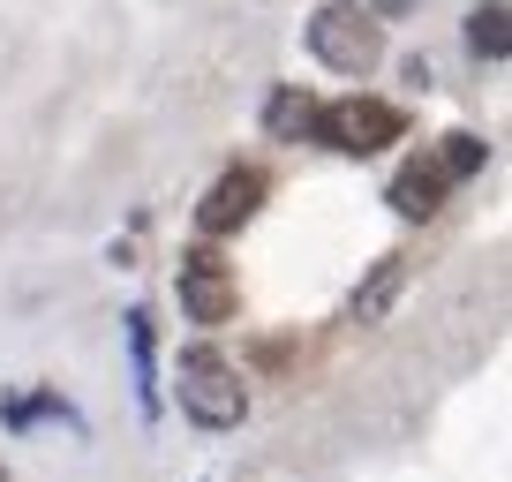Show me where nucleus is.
Segmentation results:
<instances>
[{
	"instance_id": "nucleus-1",
	"label": "nucleus",
	"mask_w": 512,
	"mask_h": 482,
	"mask_svg": "<svg viewBox=\"0 0 512 482\" xmlns=\"http://www.w3.org/2000/svg\"><path fill=\"white\" fill-rule=\"evenodd\" d=\"M174 392H181V415H189L196 430H234V422L249 415V385H241V370L219 347H181Z\"/></svg>"
},
{
	"instance_id": "nucleus-2",
	"label": "nucleus",
	"mask_w": 512,
	"mask_h": 482,
	"mask_svg": "<svg viewBox=\"0 0 512 482\" xmlns=\"http://www.w3.org/2000/svg\"><path fill=\"white\" fill-rule=\"evenodd\" d=\"M302 38H309V61L332 68V76H347V83H362L369 68L384 61V31L369 23L362 0H324L317 16H309Z\"/></svg>"
},
{
	"instance_id": "nucleus-3",
	"label": "nucleus",
	"mask_w": 512,
	"mask_h": 482,
	"mask_svg": "<svg viewBox=\"0 0 512 482\" xmlns=\"http://www.w3.org/2000/svg\"><path fill=\"white\" fill-rule=\"evenodd\" d=\"M400 106H384V98L369 91H339L332 106H317V121H309V136L317 144H332L339 159H377L384 144H400Z\"/></svg>"
},
{
	"instance_id": "nucleus-4",
	"label": "nucleus",
	"mask_w": 512,
	"mask_h": 482,
	"mask_svg": "<svg viewBox=\"0 0 512 482\" xmlns=\"http://www.w3.org/2000/svg\"><path fill=\"white\" fill-rule=\"evenodd\" d=\"M174 294H181V317L189 324H226L234 317V272L219 264V249H189L174 272Z\"/></svg>"
},
{
	"instance_id": "nucleus-5",
	"label": "nucleus",
	"mask_w": 512,
	"mask_h": 482,
	"mask_svg": "<svg viewBox=\"0 0 512 482\" xmlns=\"http://www.w3.org/2000/svg\"><path fill=\"white\" fill-rule=\"evenodd\" d=\"M256 196H264V174H256V166H226V174L211 181V196H204V211H196V226H204V234H234V226L256 211Z\"/></svg>"
},
{
	"instance_id": "nucleus-6",
	"label": "nucleus",
	"mask_w": 512,
	"mask_h": 482,
	"mask_svg": "<svg viewBox=\"0 0 512 482\" xmlns=\"http://www.w3.org/2000/svg\"><path fill=\"white\" fill-rule=\"evenodd\" d=\"M445 189H452V181L437 174V159H430V151H415V159H407L400 174H392L384 204L400 211V219H437V211H445Z\"/></svg>"
},
{
	"instance_id": "nucleus-7",
	"label": "nucleus",
	"mask_w": 512,
	"mask_h": 482,
	"mask_svg": "<svg viewBox=\"0 0 512 482\" xmlns=\"http://www.w3.org/2000/svg\"><path fill=\"white\" fill-rule=\"evenodd\" d=\"M121 332H128V362H136V407L159 422L166 400H159V347H151V317H144V309H128Z\"/></svg>"
},
{
	"instance_id": "nucleus-8",
	"label": "nucleus",
	"mask_w": 512,
	"mask_h": 482,
	"mask_svg": "<svg viewBox=\"0 0 512 482\" xmlns=\"http://www.w3.org/2000/svg\"><path fill=\"white\" fill-rule=\"evenodd\" d=\"M309 121H317V98H309L302 83H272V98H264V136H272V144H302Z\"/></svg>"
},
{
	"instance_id": "nucleus-9",
	"label": "nucleus",
	"mask_w": 512,
	"mask_h": 482,
	"mask_svg": "<svg viewBox=\"0 0 512 482\" xmlns=\"http://www.w3.org/2000/svg\"><path fill=\"white\" fill-rule=\"evenodd\" d=\"M505 23H512V8H505V0H475V8H467V23H460L467 53L497 68V61H505V53H512V31H505Z\"/></svg>"
},
{
	"instance_id": "nucleus-10",
	"label": "nucleus",
	"mask_w": 512,
	"mask_h": 482,
	"mask_svg": "<svg viewBox=\"0 0 512 482\" xmlns=\"http://www.w3.org/2000/svg\"><path fill=\"white\" fill-rule=\"evenodd\" d=\"M400 287H407V257H384L377 272H369L362 287H354V302H347V309H354L362 324H377L384 309H392V294H400Z\"/></svg>"
},
{
	"instance_id": "nucleus-11",
	"label": "nucleus",
	"mask_w": 512,
	"mask_h": 482,
	"mask_svg": "<svg viewBox=\"0 0 512 482\" xmlns=\"http://www.w3.org/2000/svg\"><path fill=\"white\" fill-rule=\"evenodd\" d=\"M430 159H437V174H445L452 189H460V181H475L482 166H490V144H482V136H467V129H460V136H445V144H437Z\"/></svg>"
},
{
	"instance_id": "nucleus-12",
	"label": "nucleus",
	"mask_w": 512,
	"mask_h": 482,
	"mask_svg": "<svg viewBox=\"0 0 512 482\" xmlns=\"http://www.w3.org/2000/svg\"><path fill=\"white\" fill-rule=\"evenodd\" d=\"M362 8H369V23H377V31H384V23H407V16H415V0H362Z\"/></svg>"
},
{
	"instance_id": "nucleus-13",
	"label": "nucleus",
	"mask_w": 512,
	"mask_h": 482,
	"mask_svg": "<svg viewBox=\"0 0 512 482\" xmlns=\"http://www.w3.org/2000/svg\"><path fill=\"white\" fill-rule=\"evenodd\" d=\"M400 76L415 83V91H430V83H437V68H430V53H407V61H400Z\"/></svg>"
}]
</instances>
